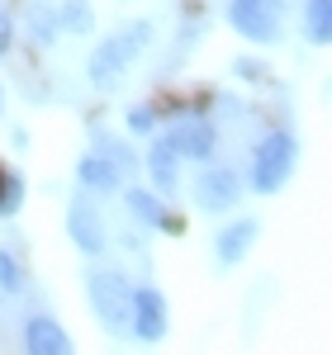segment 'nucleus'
<instances>
[{
    "label": "nucleus",
    "instance_id": "1",
    "mask_svg": "<svg viewBox=\"0 0 332 355\" xmlns=\"http://www.w3.org/2000/svg\"><path fill=\"white\" fill-rule=\"evenodd\" d=\"M147 43H152V19H133V24L114 28L110 38H100L95 43V53L85 62V76L95 90H114V85L124 81V71L147 53Z\"/></svg>",
    "mask_w": 332,
    "mask_h": 355
},
{
    "label": "nucleus",
    "instance_id": "2",
    "mask_svg": "<svg viewBox=\"0 0 332 355\" xmlns=\"http://www.w3.org/2000/svg\"><path fill=\"white\" fill-rule=\"evenodd\" d=\"M294 166H299V137L290 133V128L266 133L256 142V152H251V190L256 194L285 190V180L294 175Z\"/></svg>",
    "mask_w": 332,
    "mask_h": 355
},
{
    "label": "nucleus",
    "instance_id": "3",
    "mask_svg": "<svg viewBox=\"0 0 332 355\" xmlns=\"http://www.w3.org/2000/svg\"><path fill=\"white\" fill-rule=\"evenodd\" d=\"M85 299H90V313L100 318L105 331H124L128 327V303H133V284L119 266H90L85 275Z\"/></svg>",
    "mask_w": 332,
    "mask_h": 355
},
{
    "label": "nucleus",
    "instance_id": "4",
    "mask_svg": "<svg viewBox=\"0 0 332 355\" xmlns=\"http://www.w3.org/2000/svg\"><path fill=\"white\" fill-rule=\"evenodd\" d=\"M228 24L247 43H276L285 33V0H228Z\"/></svg>",
    "mask_w": 332,
    "mask_h": 355
},
{
    "label": "nucleus",
    "instance_id": "5",
    "mask_svg": "<svg viewBox=\"0 0 332 355\" xmlns=\"http://www.w3.org/2000/svg\"><path fill=\"white\" fill-rule=\"evenodd\" d=\"M162 137L181 152V162H209V157L219 152V133H214V123L199 119V114H176V119L162 128Z\"/></svg>",
    "mask_w": 332,
    "mask_h": 355
},
{
    "label": "nucleus",
    "instance_id": "6",
    "mask_svg": "<svg viewBox=\"0 0 332 355\" xmlns=\"http://www.w3.org/2000/svg\"><path fill=\"white\" fill-rule=\"evenodd\" d=\"M194 194V209H204V214H228L233 204H238V171L233 166H209V171H199V180L190 185Z\"/></svg>",
    "mask_w": 332,
    "mask_h": 355
},
{
    "label": "nucleus",
    "instance_id": "7",
    "mask_svg": "<svg viewBox=\"0 0 332 355\" xmlns=\"http://www.w3.org/2000/svg\"><path fill=\"white\" fill-rule=\"evenodd\" d=\"M128 327L138 336L142 346H157L166 336V299L162 289H152V284H138L133 289V303H128Z\"/></svg>",
    "mask_w": 332,
    "mask_h": 355
},
{
    "label": "nucleus",
    "instance_id": "8",
    "mask_svg": "<svg viewBox=\"0 0 332 355\" xmlns=\"http://www.w3.org/2000/svg\"><path fill=\"white\" fill-rule=\"evenodd\" d=\"M67 232H72V242L81 246L85 256H100L105 242H110V237H105V218L95 214V204H90L85 194L72 204V214H67Z\"/></svg>",
    "mask_w": 332,
    "mask_h": 355
},
{
    "label": "nucleus",
    "instance_id": "9",
    "mask_svg": "<svg viewBox=\"0 0 332 355\" xmlns=\"http://www.w3.org/2000/svg\"><path fill=\"white\" fill-rule=\"evenodd\" d=\"M24 355H76L72 336L53 318H28L24 322Z\"/></svg>",
    "mask_w": 332,
    "mask_h": 355
},
{
    "label": "nucleus",
    "instance_id": "10",
    "mask_svg": "<svg viewBox=\"0 0 332 355\" xmlns=\"http://www.w3.org/2000/svg\"><path fill=\"white\" fill-rule=\"evenodd\" d=\"M76 180H81L90 194H114V190H124V171H119L110 157H100V152H85L81 162H76Z\"/></svg>",
    "mask_w": 332,
    "mask_h": 355
},
{
    "label": "nucleus",
    "instance_id": "11",
    "mask_svg": "<svg viewBox=\"0 0 332 355\" xmlns=\"http://www.w3.org/2000/svg\"><path fill=\"white\" fill-rule=\"evenodd\" d=\"M256 232H261V223H256V218H238V223H228L219 237H214V256H219V266H238V261H242V256L251 251Z\"/></svg>",
    "mask_w": 332,
    "mask_h": 355
},
{
    "label": "nucleus",
    "instance_id": "12",
    "mask_svg": "<svg viewBox=\"0 0 332 355\" xmlns=\"http://www.w3.org/2000/svg\"><path fill=\"white\" fill-rule=\"evenodd\" d=\"M124 204H128V214H133L147 232H176V218L166 214V204L152 190H124Z\"/></svg>",
    "mask_w": 332,
    "mask_h": 355
},
{
    "label": "nucleus",
    "instance_id": "13",
    "mask_svg": "<svg viewBox=\"0 0 332 355\" xmlns=\"http://www.w3.org/2000/svg\"><path fill=\"white\" fill-rule=\"evenodd\" d=\"M147 171H152L157 190H166V194L181 185V152H176L162 133H152V147H147Z\"/></svg>",
    "mask_w": 332,
    "mask_h": 355
},
{
    "label": "nucleus",
    "instance_id": "14",
    "mask_svg": "<svg viewBox=\"0 0 332 355\" xmlns=\"http://www.w3.org/2000/svg\"><path fill=\"white\" fill-rule=\"evenodd\" d=\"M304 38L318 48L332 38V0H304Z\"/></svg>",
    "mask_w": 332,
    "mask_h": 355
},
{
    "label": "nucleus",
    "instance_id": "15",
    "mask_svg": "<svg viewBox=\"0 0 332 355\" xmlns=\"http://www.w3.org/2000/svg\"><path fill=\"white\" fill-rule=\"evenodd\" d=\"M57 33H62L57 10H53V5H43V0H33V5H28V38L48 48V43H57Z\"/></svg>",
    "mask_w": 332,
    "mask_h": 355
},
{
    "label": "nucleus",
    "instance_id": "16",
    "mask_svg": "<svg viewBox=\"0 0 332 355\" xmlns=\"http://www.w3.org/2000/svg\"><path fill=\"white\" fill-rule=\"evenodd\" d=\"M95 152H100V157H110L124 175L133 171V147H128L124 137H110V133H100V128H95Z\"/></svg>",
    "mask_w": 332,
    "mask_h": 355
},
{
    "label": "nucleus",
    "instance_id": "17",
    "mask_svg": "<svg viewBox=\"0 0 332 355\" xmlns=\"http://www.w3.org/2000/svg\"><path fill=\"white\" fill-rule=\"evenodd\" d=\"M57 24L72 28V33H90V28H95V15H90L85 0H67V5L57 10Z\"/></svg>",
    "mask_w": 332,
    "mask_h": 355
},
{
    "label": "nucleus",
    "instance_id": "18",
    "mask_svg": "<svg viewBox=\"0 0 332 355\" xmlns=\"http://www.w3.org/2000/svg\"><path fill=\"white\" fill-rule=\"evenodd\" d=\"M162 128V114L152 110V105H133L128 110V133H142V137H152Z\"/></svg>",
    "mask_w": 332,
    "mask_h": 355
},
{
    "label": "nucleus",
    "instance_id": "19",
    "mask_svg": "<svg viewBox=\"0 0 332 355\" xmlns=\"http://www.w3.org/2000/svg\"><path fill=\"white\" fill-rule=\"evenodd\" d=\"M19 284H24V270H19V261H15L10 251H0V289H5V294H15Z\"/></svg>",
    "mask_w": 332,
    "mask_h": 355
},
{
    "label": "nucleus",
    "instance_id": "20",
    "mask_svg": "<svg viewBox=\"0 0 332 355\" xmlns=\"http://www.w3.org/2000/svg\"><path fill=\"white\" fill-rule=\"evenodd\" d=\"M19 199H24V185H19V180H5V194H0V214L10 218V214L19 209Z\"/></svg>",
    "mask_w": 332,
    "mask_h": 355
},
{
    "label": "nucleus",
    "instance_id": "21",
    "mask_svg": "<svg viewBox=\"0 0 332 355\" xmlns=\"http://www.w3.org/2000/svg\"><path fill=\"white\" fill-rule=\"evenodd\" d=\"M233 71H238L242 81H266V76H271V71H266L261 62H251V57H238V62H233Z\"/></svg>",
    "mask_w": 332,
    "mask_h": 355
},
{
    "label": "nucleus",
    "instance_id": "22",
    "mask_svg": "<svg viewBox=\"0 0 332 355\" xmlns=\"http://www.w3.org/2000/svg\"><path fill=\"white\" fill-rule=\"evenodd\" d=\"M10 53V28H5V33H0V57Z\"/></svg>",
    "mask_w": 332,
    "mask_h": 355
},
{
    "label": "nucleus",
    "instance_id": "23",
    "mask_svg": "<svg viewBox=\"0 0 332 355\" xmlns=\"http://www.w3.org/2000/svg\"><path fill=\"white\" fill-rule=\"evenodd\" d=\"M5 28H10V19H5V5H0V33H5Z\"/></svg>",
    "mask_w": 332,
    "mask_h": 355
},
{
    "label": "nucleus",
    "instance_id": "24",
    "mask_svg": "<svg viewBox=\"0 0 332 355\" xmlns=\"http://www.w3.org/2000/svg\"><path fill=\"white\" fill-rule=\"evenodd\" d=\"M0 105H5V90H0Z\"/></svg>",
    "mask_w": 332,
    "mask_h": 355
}]
</instances>
